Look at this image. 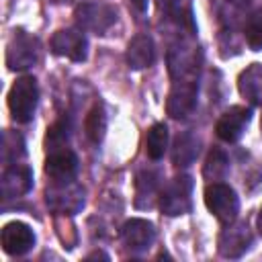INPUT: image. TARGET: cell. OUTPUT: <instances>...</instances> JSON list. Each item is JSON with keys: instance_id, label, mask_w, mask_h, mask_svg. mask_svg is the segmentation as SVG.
<instances>
[{"instance_id": "9c48e42d", "label": "cell", "mask_w": 262, "mask_h": 262, "mask_svg": "<svg viewBox=\"0 0 262 262\" xmlns=\"http://www.w3.org/2000/svg\"><path fill=\"white\" fill-rule=\"evenodd\" d=\"M76 172H78V156L68 145L49 149L45 160V174L53 182H70L76 178Z\"/></svg>"}, {"instance_id": "44dd1931", "label": "cell", "mask_w": 262, "mask_h": 262, "mask_svg": "<svg viewBox=\"0 0 262 262\" xmlns=\"http://www.w3.org/2000/svg\"><path fill=\"white\" fill-rule=\"evenodd\" d=\"M84 129H86V135H88V139L92 143L102 141L104 131H106V113H104V106L100 102H96L88 111L86 121H84Z\"/></svg>"}, {"instance_id": "ba28073f", "label": "cell", "mask_w": 262, "mask_h": 262, "mask_svg": "<svg viewBox=\"0 0 262 262\" xmlns=\"http://www.w3.org/2000/svg\"><path fill=\"white\" fill-rule=\"evenodd\" d=\"M76 16V23L86 29V31H92V33H104L117 18V12L115 8L106 6V4H96V2H86V4H80L74 12Z\"/></svg>"}, {"instance_id": "8fae6325", "label": "cell", "mask_w": 262, "mask_h": 262, "mask_svg": "<svg viewBox=\"0 0 262 262\" xmlns=\"http://www.w3.org/2000/svg\"><path fill=\"white\" fill-rule=\"evenodd\" d=\"M35 246L33 229L23 221H10L2 227V250L10 256H23Z\"/></svg>"}, {"instance_id": "3957f363", "label": "cell", "mask_w": 262, "mask_h": 262, "mask_svg": "<svg viewBox=\"0 0 262 262\" xmlns=\"http://www.w3.org/2000/svg\"><path fill=\"white\" fill-rule=\"evenodd\" d=\"M205 205L207 209L221 221V223H233L239 211V201L237 194L233 192L231 186L223 182H211L205 188Z\"/></svg>"}, {"instance_id": "9a60e30c", "label": "cell", "mask_w": 262, "mask_h": 262, "mask_svg": "<svg viewBox=\"0 0 262 262\" xmlns=\"http://www.w3.org/2000/svg\"><path fill=\"white\" fill-rule=\"evenodd\" d=\"M33 186V172L27 166H8L2 174L0 188L4 199H18L27 194Z\"/></svg>"}, {"instance_id": "d6986e66", "label": "cell", "mask_w": 262, "mask_h": 262, "mask_svg": "<svg viewBox=\"0 0 262 262\" xmlns=\"http://www.w3.org/2000/svg\"><path fill=\"white\" fill-rule=\"evenodd\" d=\"M158 186H160V176L151 170H143L137 174L135 180V205L145 209L154 205V199L158 194Z\"/></svg>"}, {"instance_id": "8992f818", "label": "cell", "mask_w": 262, "mask_h": 262, "mask_svg": "<svg viewBox=\"0 0 262 262\" xmlns=\"http://www.w3.org/2000/svg\"><path fill=\"white\" fill-rule=\"evenodd\" d=\"M39 43L25 31H16L6 47V66L10 70H29L37 63Z\"/></svg>"}, {"instance_id": "484cf974", "label": "cell", "mask_w": 262, "mask_h": 262, "mask_svg": "<svg viewBox=\"0 0 262 262\" xmlns=\"http://www.w3.org/2000/svg\"><path fill=\"white\" fill-rule=\"evenodd\" d=\"M246 41L250 49L260 51L262 49V10H256L248 23H246Z\"/></svg>"}, {"instance_id": "7c38bea8", "label": "cell", "mask_w": 262, "mask_h": 262, "mask_svg": "<svg viewBox=\"0 0 262 262\" xmlns=\"http://www.w3.org/2000/svg\"><path fill=\"white\" fill-rule=\"evenodd\" d=\"M252 246V231L246 223H227L219 235V254L223 258H239Z\"/></svg>"}, {"instance_id": "4fadbf2b", "label": "cell", "mask_w": 262, "mask_h": 262, "mask_svg": "<svg viewBox=\"0 0 262 262\" xmlns=\"http://www.w3.org/2000/svg\"><path fill=\"white\" fill-rule=\"evenodd\" d=\"M250 108H246V106H229L221 117H219V121H217V125H215V131H217V137L219 139H223V141H227V143H233V141H237L242 135H244V131H246V127H248V123H250Z\"/></svg>"}, {"instance_id": "52a82bcc", "label": "cell", "mask_w": 262, "mask_h": 262, "mask_svg": "<svg viewBox=\"0 0 262 262\" xmlns=\"http://www.w3.org/2000/svg\"><path fill=\"white\" fill-rule=\"evenodd\" d=\"M199 82L196 80H174V86L166 100V111L172 119H186L196 106Z\"/></svg>"}, {"instance_id": "5b68a950", "label": "cell", "mask_w": 262, "mask_h": 262, "mask_svg": "<svg viewBox=\"0 0 262 262\" xmlns=\"http://www.w3.org/2000/svg\"><path fill=\"white\" fill-rule=\"evenodd\" d=\"M201 49L194 45H178L168 53V70L174 80H196L201 70Z\"/></svg>"}, {"instance_id": "f1b7e54d", "label": "cell", "mask_w": 262, "mask_h": 262, "mask_svg": "<svg viewBox=\"0 0 262 262\" xmlns=\"http://www.w3.org/2000/svg\"><path fill=\"white\" fill-rule=\"evenodd\" d=\"M256 227H258V231H260V235H262V209H260V213H258V217H256Z\"/></svg>"}, {"instance_id": "6da1fadb", "label": "cell", "mask_w": 262, "mask_h": 262, "mask_svg": "<svg viewBox=\"0 0 262 262\" xmlns=\"http://www.w3.org/2000/svg\"><path fill=\"white\" fill-rule=\"evenodd\" d=\"M37 100H39L37 80L33 76L18 78L8 92V108H10L12 119L18 123H29L35 115Z\"/></svg>"}, {"instance_id": "4316f807", "label": "cell", "mask_w": 262, "mask_h": 262, "mask_svg": "<svg viewBox=\"0 0 262 262\" xmlns=\"http://www.w3.org/2000/svg\"><path fill=\"white\" fill-rule=\"evenodd\" d=\"M131 4L135 6V10H137V12H145V10H147L149 0H131Z\"/></svg>"}, {"instance_id": "ac0fdd59", "label": "cell", "mask_w": 262, "mask_h": 262, "mask_svg": "<svg viewBox=\"0 0 262 262\" xmlns=\"http://www.w3.org/2000/svg\"><path fill=\"white\" fill-rule=\"evenodd\" d=\"M239 94L252 104H262V63L248 66L237 78Z\"/></svg>"}, {"instance_id": "cb8c5ba5", "label": "cell", "mask_w": 262, "mask_h": 262, "mask_svg": "<svg viewBox=\"0 0 262 262\" xmlns=\"http://www.w3.org/2000/svg\"><path fill=\"white\" fill-rule=\"evenodd\" d=\"M23 156H25L23 137L18 133H14V131H4V137H2V160L6 164H10V162H16Z\"/></svg>"}, {"instance_id": "2e32d148", "label": "cell", "mask_w": 262, "mask_h": 262, "mask_svg": "<svg viewBox=\"0 0 262 262\" xmlns=\"http://www.w3.org/2000/svg\"><path fill=\"white\" fill-rule=\"evenodd\" d=\"M158 8L176 27L186 29L188 33L196 31L194 12H192V2L190 0H158Z\"/></svg>"}, {"instance_id": "e0dca14e", "label": "cell", "mask_w": 262, "mask_h": 262, "mask_svg": "<svg viewBox=\"0 0 262 262\" xmlns=\"http://www.w3.org/2000/svg\"><path fill=\"white\" fill-rule=\"evenodd\" d=\"M154 57H156V49H154V41L149 35L139 33L129 41L127 53H125L129 68H133V70L149 68L154 63Z\"/></svg>"}, {"instance_id": "7a4b0ae2", "label": "cell", "mask_w": 262, "mask_h": 262, "mask_svg": "<svg viewBox=\"0 0 262 262\" xmlns=\"http://www.w3.org/2000/svg\"><path fill=\"white\" fill-rule=\"evenodd\" d=\"M192 188L194 184L190 176L180 174L172 178L160 194V209L170 217L188 213L192 207Z\"/></svg>"}, {"instance_id": "277c9868", "label": "cell", "mask_w": 262, "mask_h": 262, "mask_svg": "<svg viewBox=\"0 0 262 262\" xmlns=\"http://www.w3.org/2000/svg\"><path fill=\"white\" fill-rule=\"evenodd\" d=\"M45 201L51 211L59 215H74L84 207V188L74 180L53 182L45 192Z\"/></svg>"}, {"instance_id": "d4e9b609", "label": "cell", "mask_w": 262, "mask_h": 262, "mask_svg": "<svg viewBox=\"0 0 262 262\" xmlns=\"http://www.w3.org/2000/svg\"><path fill=\"white\" fill-rule=\"evenodd\" d=\"M68 135H70V123L66 119L55 121L49 129H47V137H45V145L47 151L55 149V147H63L68 143Z\"/></svg>"}, {"instance_id": "ffe728a7", "label": "cell", "mask_w": 262, "mask_h": 262, "mask_svg": "<svg viewBox=\"0 0 262 262\" xmlns=\"http://www.w3.org/2000/svg\"><path fill=\"white\" fill-rule=\"evenodd\" d=\"M199 156V139L192 133H182L176 137L172 147V162L176 166H188Z\"/></svg>"}, {"instance_id": "5bb4252c", "label": "cell", "mask_w": 262, "mask_h": 262, "mask_svg": "<svg viewBox=\"0 0 262 262\" xmlns=\"http://www.w3.org/2000/svg\"><path fill=\"white\" fill-rule=\"evenodd\" d=\"M156 239V229L145 219H129L121 227V242L129 252H145Z\"/></svg>"}, {"instance_id": "7402d4cb", "label": "cell", "mask_w": 262, "mask_h": 262, "mask_svg": "<svg viewBox=\"0 0 262 262\" xmlns=\"http://www.w3.org/2000/svg\"><path fill=\"white\" fill-rule=\"evenodd\" d=\"M168 147V127L164 123L151 125L145 137V151L151 160H160Z\"/></svg>"}, {"instance_id": "83f0119b", "label": "cell", "mask_w": 262, "mask_h": 262, "mask_svg": "<svg viewBox=\"0 0 262 262\" xmlns=\"http://www.w3.org/2000/svg\"><path fill=\"white\" fill-rule=\"evenodd\" d=\"M86 258H88V260H92V258H104V260H108V256H106L104 252H92V254H88Z\"/></svg>"}, {"instance_id": "f546056e", "label": "cell", "mask_w": 262, "mask_h": 262, "mask_svg": "<svg viewBox=\"0 0 262 262\" xmlns=\"http://www.w3.org/2000/svg\"><path fill=\"white\" fill-rule=\"evenodd\" d=\"M260 129H262V115H260Z\"/></svg>"}, {"instance_id": "30bf717a", "label": "cell", "mask_w": 262, "mask_h": 262, "mask_svg": "<svg viewBox=\"0 0 262 262\" xmlns=\"http://www.w3.org/2000/svg\"><path fill=\"white\" fill-rule=\"evenodd\" d=\"M51 51L55 55L68 57L72 61H84L88 53V41L82 31L76 29H59L51 39Z\"/></svg>"}, {"instance_id": "603a6c76", "label": "cell", "mask_w": 262, "mask_h": 262, "mask_svg": "<svg viewBox=\"0 0 262 262\" xmlns=\"http://www.w3.org/2000/svg\"><path fill=\"white\" fill-rule=\"evenodd\" d=\"M229 172V160L227 156L221 151V149H211L209 156H207V162H205V168H203V174L207 180L211 182H219L227 176Z\"/></svg>"}]
</instances>
